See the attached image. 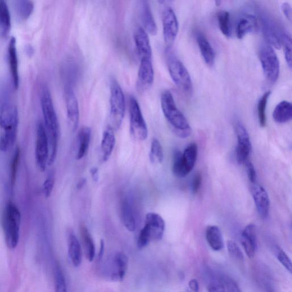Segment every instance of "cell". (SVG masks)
Instances as JSON below:
<instances>
[{"label": "cell", "mask_w": 292, "mask_h": 292, "mask_svg": "<svg viewBox=\"0 0 292 292\" xmlns=\"http://www.w3.org/2000/svg\"><path fill=\"white\" fill-rule=\"evenodd\" d=\"M246 171L247 172L248 179L252 184H256L257 180V172L252 162L248 161L245 163Z\"/></svg>", "instance_id": "47"}, {"label": "cell", "mask_w": 292, "mask_h": 292, "mask_svg": "<svg viewBox=\"0 0 292 292\" xmlns=\"http://www.w3.org/2000/svg\"><path fill=\"white\" fill-rule=\"evenodd\" d=\"M104 242L103 239H101V240H100V249L98 256V258L99 261H100V260L102 259L104 255Z\"/></svg>", "instance_id": "52"}, {"label": "cell", "mask_w": 292, "mask_h": 292, "mask_svg": "<svg viewBox=\"0 0 292 292\" xmlns=\"http://www.w3.org/2000/svg\"><path fill=\"white\" fill-rule=\"evenodd\" d=\"M202 182V176L200 173H196L192 182V191L194 194H196L199 191Z\"/></svg>", "instance_id": "48"}, {"label": "cell", "mask_w": 292, "mask_h": 292, "mask_svg": "<svg viewBox=\"0 0 292 292\" xmlns=\"http://www.w3.org/2000/svg\"><path fill=\"white\" fill-rule=\"evenodd\" d=\"M196 41L201 54L207 65L210 67L212 66L215 58L214 50L212 46L209 43L207 39L202 33L199 32L196 34Z\"/></svg>", "instance_id": "26"}, {"label": "cell", "mask_w": 292, "mask_h": 292, "mask_svg": "<svg viewBox=\"0 0 292 292\" xmlns=\"http://www.w3.org/2000/svg\"><path fill=\"white\" fill-rule=\"evenodd\" d=\"M162 2L164 1V0H162ZM170 1H172V0H170Z\"/></svg>", "instance_id": "55"}, {"label": "cell", "mask_w": 292, "mask_h": 292, "mask_svg": "<svg viewBox=\"0 0 292 292\" xmlns=\"http://www.w3.org/2000/svg\"><path fill=\"white\" fill-rule=\"evenodd\" d=\"M222 0H214V2L216 5V6H220L222 4Z\"/></svg>", "instance_id": "54"}, {"label": "cell", "mask_w": 292, "mask_h": 292, "mask_svg": "<svg viewBox=\"0 0 292 292\" xmlns=\"http://www.w3.org/2000/svg\"><path fill=\"white\" fill-rule=\"evenodd\" d=\"M235 132L237 139L235 158L239 164H245L248 161L252 150L250 137L245 127L240 122L236 123Z\"/></svg>", "instance_id": "10"}, {"label": "cell", "mask_w": 292, "mask_h": 292, "mask_svg": "<svg viewBox=\"0 0 292 292\" xmlns=\"http://www.w3.org/2000/svg\"><path fill=\"white\" fill-rule=\"evenodd\" d=\"M86 182V179H85H85H81L79 182V184H77V188L79 190H80L82 188H83V187L84 186V185H85Z\"/></svg>", "instance_id": "53"}, {"label": "cell", "mask_w": 292, "mask_h": 292, "mask_svg": "<svg viewBox=\"0 0 292 292\" xmlns=\"http://www.w3.org/2000/svg\"><path fill=\"white\" fill-rule=\"evenodd\" d=\"M8 61L12 80L13 88L17 90L19 88L20 79L18 73V62L15 38H11L8 45Z\"/></svg>", "instance_id": "19"}, {"label": "cell", "mask_w": 292, "mask_h": 292, "mask_svg": "<svg viewBox=\"0 0 292 292\" xmlns=\"http://www.w3.org/2000/svg\"><path fill=\"white\" fill-rule=\"evenodd\" d=\"M161 107L164 117L176 135L186 138L191 133V129L184 114L176 106L170 91H164L161 95Z\"/></svg>", "instance_id": "2"}, {"label": "cell", "mask_w": 292, "mask_h": 292, "mask_svg": "<svg viewBox=\"0 0 292 292\" xmlns=\"http://www.w3.org/2000/svg\"><path fill=\"white\" fill-rule=\"evenodd\" d=\"M182 153L179 150H175L173 153L172 172L177 177H184L182 176V163H181Z\"/></svg>", "instance_id": "42"}, {"label": "cell", "mask_w": 292, "mask_h": 292, "mask_svg": "<svg viewBox=\"0 0 292 292\" xmlns=\"http://www.w3.org/2000/svg\"><path fill=\"white\" fill-rule=\"evenodd\" d=\"M276 257L281 264L284 266L286 270L290 273H291V263L290 258L286 253L279 246H276L275 248Z\"/></svg>", "instance_id": "45"}, {"label": "cell", "mask_w": 292, "mask_h": 292, "mask_svg": "<svg viewBox=\"0 0 292 292\" xmlns=\"http://www.w3.org/2000/svg\"><path fill=\"white\" fill-rule=\"evenodd\" d=\"M258 21L262 26L263 33L267 43L277 49L282 47L284 33L272 18L264 12L259 13Z\"/></svg>", "instance_id": "8"}, {"label": "cell", "mask_w": 292, "mask_h": 292, "mask_svg": "<svg viewBox=\"0 0 292 292\" xmlns=\"http://www.w3.org/2000/svg\"><path fill=\"white\" fill-rule=\"evenodd\" d=\"M152 241V236L147 226L144 225L142 230H141L138 241H137V246L139 249H143L145 248Z\"/></svg>", "instance_id": "41"}, {"label": "cell", "mask_w": 292, "mask_h": 292, "mask_svg": "<svg viewBox=\"0 0 292 292\" xmlns=\"http://www.w3.org/2000/svg\"><path fill=\"white\" fill-rule=\"evenodd\" d=\"M90 172L91 177L93 178V180L95 182H97L99 180L98 168L96 167H93L90 169Z\"/></svg>", "instance_id": "51"}, {"label": "cell", "mask_w": 292, "mask_h": 292, "mask_svg": "<svg viewBox=\"0 0 292 292\" xmlns=\"http://www.w3.org/2000/svg\"><path fill=\"white\" fill-rule=\"evenodd\" d=\"M55 184L54 176L50 175L45 180L43 186V191L45 198L50 197L52 193Z\"/></svg>", "instance_id": "46"}, {"label": "cell", "mask_w": 292, "mask_h": 292, "mask_svg": "<svg viewBox=\"0 0 292 292\" xmlns=\"http://www.w3.org/2000/svg\"><path fill=\"white\" fill-rule=\"evenodd\" d=\"M162 24L164 41L168 47H171L179 31V23L174 11L167 8L162 14Z\"/></svg>", "instance_id": "11"}, {"label": "cell", "mask_w": 292, "mask_h": 292, "mask_svg": "<svg viewBox=\"0 0 292 292\" xmlns=\"http://www.w3.org/2000/svg\"><path fill=\"white\" fill-rule=\"evenodd\" d=\"M241 244L248 257L252 259L254 257L258 249L257 229L253 224L246 226L242 232Z\"/></svg>", "instance_id": "16"}, {"label": "cell", "mask_w": 292, "mask_h": 292, "mask_svg": "<svg viewBox=\"0 0 292 292\" xmlns=\"http://www.w3.org/2000/svg\"><path fill=\"white\" fill-rule=\"evenodd\" d=\"M145 225L149 228L152 241H159L163 238L166 224L159 214L150 212L146 214Z\"/></svg>", "instance_id": "17"}, {"label": "cell", "mask_w": 292, "mask_h": 292, "mask_svg": "<svg viewBox=\"0 0 292 292\" xmlns=\"http://www.w3.org/2000/svg\"><path fill=\"white\" fill-rule=\"evenodd\" d=\"M17 130L3 131L0 135V151L1 152H6L12 147L17 138Z\"/></svg>", "instance_id": "34"}, {"label": "cell", "mask_w": 292, "mask_h": 292, "mask_svg": "<svg viewBox=\"0 0 292 292\" xmlns=\"http://www.w3.org/2000/svg\"><path fill=\"white\" fill-rule=\"evenodd\" d=\"M271 91H268L265 93L260 99L258 106V113L259 124L263 127L266 126L267 122L266 109Z\"/></svg>", "instance_id": "37"}, {"label": "cell", "mask_w": 292, "mask_h": 292, "mask_svg": "<svg viewBox=\"0 0 292 292\" xmlns=\"http://www.w3.org/2000/svg\"><path fill=\"white\" fill-rule=\"evenodd\" d=\"M134 41L137 50L141 58H152V49L151 47L150 40L147 32L143 27H139L135 31Z\"/></svg>", "instance_id": "20"}, {"label": "cell", "mask_w": 292, "mask_h": 292, "mask_svg": "<svg viewBox=\"0 0 292 292\" xmlns=\"http://www.w3.org/2000/svg\"><path fill=\"white\" fill-rule=\"evenodd\" d=\"M55 288L57 292L67 291V285L65 276L60 266L57 265L54 269Z\"/></svg>", "instance_id": "39"}, {"label": "cell", "mask_w": 292, "mask_h": 292, "mask_svg": "<svg viewBox=\"0 0 292 292\" xmlns=\"http://www.w3.org/2000/svg\"><path fill=\"white\" fill-rule=\"evenodd\" d=\"M205 236L207 243L215 251H220L224 247L223 237L220 228L216 226H209L207 228Z\"/></svg>", "instance_id": "27"}, {"label": "cell", "mask_w": 292, "mask_h": 292, "mask_svg": "<svg viewBox=\"0 0 292 292\" xmlns=\"http://www.w3.org/2000/svg\"><path fill=\"white\" fill-rule=\"evenodd\" d=\"M166 54L168 71L172 81L184 92L191 93L193 84L188 70L173 53L171 47L167 48Z\"/></svg>", "instance_id": "5"}, {"label": "cell", "mask_w": 292, "mask_h": 292, "mask_svg": "<svg viewBox=\"0 0 292 292\" xmlns=\"http://www.w3.org/2000/svg\"><path fill=\"white\" fill-rule=\"evenodd\" d=\"M198 145L195 143H192L182 153L181 163L182 176L184 177L189 175L193 170L198 157Z\"/></svg>", "instance_id": "21"}, {"label": "cell", "mask_w": 292, "mask_h": 292, "mask_svg": "<svg viewBox=\"0 0 292 292\" xmlns=\"http://www.w3.org/2000/svg\"><path fill=\"white\" fill-rule=\"evenodd\" d=\"M80 232L86 257L89 262H93L95 255V246L93 237L85 226L81 227Z\"/></svg>", "instance_id": "31"}, {"label": "cell", "mask_w": 292, "mask_h": 292, "mask_svg": "<svg viewBox=\"0 0 292 292\" xmlns=\"http://www.w3.org/2000/svg\"><path fill=\"white\" fill-rule=\"evenodd\" d=\"M259 57L265 76L269 82L275 84L280 75L279 59L271 45L264 43L260 46Z\"/></svg>", "instance_id": "6"}, {"label": "cell", "mask_w": 292, "mask_h": 292, "mask_svg": "<svg viewBox=\"0 0 292 292\" xmlns=\"http://www.w3.org/2000/svg\"><path fill=\"white\" fill-rule=\"evenodd\" d=\"M41 104L44 116V125L49 140V155L48 166H52L57 157L59 125L51 93L47 86H44L41 91Z\"/></svg>", "instance_id": "1"}, {"label": "cell", "mask_w": 292, "mask_h": 292, "mask_svg": "<svg viewBox=\"0 0 292 292\" xmlns=\"http://www.w3.org/2000/svg\"><path fill=\"white\" fill-rule=\"evenodd\" d=\"M128 267H129V259L127 256L122 252H118L113 259V272L112 274V280L120 282L124 279Z\"/></svg>", "instance_id": "22"}, {"label": "cell", "mask_w": 292, "mask_h": 292, "mask_svg": "<svg viewBox=\"0 0 292 292\" xmlns=\"http://www.w3.org/2000/svg\"><path fill=\"white\" fill-rule=\"evenodd\" d=\"M149 158L150 162L153 164L161 163L163 161L164 154L162 146L156 138H154L152 141Z\"/></svg>", "instance_id": "36"}, {"label": "cell", "mask_w": 292, "mask_h": 292, "mask_svg": "<svg viewBox=\"0 0 292 292\" xmlns=\"http://www.w3.org/2000/svg\"><path fill=\"white\" fill-rule=\"evenodd\" d=\"M189 287L191 290L194 291H198L199 290V282L197 280L195 279H191L189 281Z\"/></svg>", "instance_id": "50"}, {"label": "cell", "mask_w": 292, "mask_h": 292, "mask_svg": "<svg viewBox=\"0 0 292 292\" xmlns=\"http://www.w3.org/2000/svg\"><path fill=\"white\" fill-rule=\"evenodd\" d=\"M11 28V18L7 0H0V29L3 38H7Z\"/></svg>", "instance_id": "30"}, {"label": "cell", "mask_w": 292, "mask_h": 292, "mask_svg": "<svg viewBox=\"0 0 292 292\" xmlns=\"http://www.w3.org/2000/svg\"><path fill=\"white\" fill-rule=\"evenodd\" d=\"M251 193L260 216L263 218H266L270 208V201L267 192L262 186L256 182L252 184L251 187Z\"/></svg>", "instance_id": "15"}, {"label": "cell", "mask_w": 292, "mask_h": 292, "mask_svg": "<svg viewBox=\"0 0 292 292\" xmlns=\"http://www.w3.org/2000/svg\"><path fill=\"white\" fill-rule=\"evenodd\" d=\"M65 99L68 121L71 130L75 132L79 127L80 109L75 91L70 86H67L65 89Z\"/></svg>", "instance_id": "13"}, {"label": "cell", "mask_w": 292, "mask_h": 292, "mask_svg": "<svg viewBox=\"0 0 292 292\" xmlns=\"http://www.w3.org/2000/svg\"><path fill=\"white\" fill-rule=\"evenodd\" d=\"M18 112L15 105L4 103L0 107V128L3 131L18 130Z\"/></svg>", "instance_id": "14"}, {"label": "cell", "mask_w": 292, "mask_h": 292, "mask_svg": "<svg viewBox=\"0 0 292 292\" xmlns=\"http://www.w3.org/2000/svg\"><path fill=\"white\" fill-rule=\"evenodd\" d=\"M227 245L228 252H229L233 258L240 260V261H243L244 258V254L235 241L233 240L228 241Z\"/></svg>", "instance_id": "44"}, {"label": "cell", "mask_w": 292, "mask_h": 292, "mask_svg": "<svg viewBox=\"0 0 292 292\" xmlns=\"http://www.w3.org/2000/svg\"><path fill=\"white\" fill-rule=\"evenodd\" d=\"M208 290L210 291H240L238 285L231 278L224 276L210 283Z\"/></svg>", "instance_id": "28"}, {"label": "cell", "mask_w": 292, "mask_h": 292, "mask_svg": "<svg viewBox=\"0 0 292 292\" xmlns=\"http://www.w3.org/2000/svg\"><path fill=\"white\" fill-rule=\"evenodd\" d=\"M110 119L111 127L114 130H118L122 125L125 114V98L120 84L112 79L110 84Z\"/></svg>", "instance_id": "4"}, {"label": "cell", "mask_w": 292, "mask_h": 292, "mask_svg": "<svg viewBox=\"0 0 292 292\" xmlns=\"http://www.w3.org/2000/svg\"><path fill=\"white\" fill-rule=\"evenodd\" d=\"M219 29L226 38L231 35V24L230 13L226 11L219 12L217 15Z\"/></svg>", "instance_id": "35"}, {"label": "cell", "mask_w": 292, "mask_h": 292, "mask_svg": "<svg viewBox=\"0 0 292 292\" xmlns=\"http://www.w3.org/2000/svg\"><path fill=\"white\" fill-rule=\"evenodd\" d=\"M91 137V130L89 127L84 126L81 128L78 134V150L77 159L81 160L84 158L90 147Z\"/></svg>", "instance_id": "25"}, {"label": "cell", "mask_w": 292, "mask_h": 292, "mask_svg": "<svg viewBox=\"0 0 292 292\" xmlns=\"http://www.w3.org/2000/svg\"><path fill=\"white\" fill-rule=\"evenodd\" d=\"M20 158V150L18 147L15 150V154H13L11 167V184L12 189L15 186L16 180L18 164H19Z\"/></svg>", "instance_id": "40"}, {"label": "cell", "mask_w": 292, "mask_h": 292, "mask_svg": "<svg viewBox=\"0 0 292 292\" xmlns=\"http://www.w3.org/2000/svg\"><path fill=\"white\" fill-rule=\"evenodd\" d=\"M21 215L19 209L13 203H8L5 209L3 226L8 247L15 249L19 241Z\"/></svg>", "instance_id": "3"}, {"label": "cell", "mask_w": 292, "mask_h": 292, "mask_svg": "<svg viewBox=\"0 0 292 292\" xmlns=\"http://www.w3.org/2000/svg\"><path fill=\"white\" fill-rule=\"evenodd\" d=\"M49 155V140L43 122H39L36 128L35 157L36 165L44 172L48 165Z\"/></svg>", "instance_id": "9"}, {"label": "cell", "mask_w": 292, "mask_h": 292, "mask_svg": "<svg viewBox=\"0 0 292 292\" xmlns=\"http://www.w3.org/2000/svg\"><path fill=\"white\" fill-rule=\"evenodd\" d=\"M154 81V71L152 58H141L137 79L136 88L140 92L149 89Z\"/></svg>", "instance_id": "12"}, {"label": "cell", "mask_w": 292, "mask_h": 292, "mask_svg": "<svg viewBox=\"0 0 292 292\" xmlns=\"http://www.w3.org/2000/svg\"><path fill=\"white\" fill-rule=\"evenodd\" d=\"M33 3L31 0H18L17 4V15L21 19L26 20L33 13Z\"/></svg>", "instance_id": "38"}, {"label": "cell", "mask_w": 292, "mask_h": 292, "mask_svg": "<svg viewBox=\"0 0 292 292\" xmlns=\"http://www.w3.org/2000/svg\"><path fill=\"white\" fill-rule=\"evenodd\" d=\"M273 120L278 123H285L292 118V105L290 102L282 101L278 103L273 113Z\"/></svg>", "instance_id": "29"}, {"label": "cell", "mask_w": 292, "mask_h": 292, "mask_svg": "<svg viewBox=\"0 0 292 292\" xmlns=\"http://www.w3.org/2000/svg\"><path fill=\"white\" fill-rule=\"evenodd\" d=\"M141 19L144 24V28L150 34L156 35L158 27L154 20L152 11L147 3H144L141 12Z\"/></svg>", "instance_id": "33"}, {"label": "cell", "mask_w": 292, "mask_h": 292, "mask_svg": "<svg viewBox=\"0 0 292 292\" xmlns=\"http://www.w3.org/2000/svg\"><path fill=\"white\" fill-rule=\"evenodd\" d=\"M281 11L284 14L287 20L291 22V7L290 5L287 3H283L281 5Z\"/></svg>", "instance_id": "49"}, {"label": "cell", "mask_w": 292, "mask_h": 292, "mask_svg": "<svg viewBox=\"0 0 292 292\" xmlns=\"http://www.w3.org/2000/svg\"><path fill=\"white\" fill-rule=\"evenodd\" d=\"M116 145V136L114 130L111 125H108L104 130L103 134L100 152L102 154L103 162L108 161L111 157Z\"/></svg>", "instance_id": "23"}, {"label": "cell", "mask_w": 292, "mask_h": 292, "mask_svg": "<svg viewBox=\"0 0 292 292\" xmlns=\"http://www.w3.org/2000/svg\"><path fill=\"white\" fill-rule=\"evenodd\" d=\"M259 21L254 15L246 14L242 16L237 23L236 35L237 39H243L249 33H255L259 30Z\"/></svg>", "instance_id": "18"}, {"label": "cell", "mask_w": 292, "mask_h": 292, "mask_svg": "<svg viewBox=\"0 0 292 292\" xmlns=\"http://www.w3.org/2000/svg\"><path fill=\"white\" fill-rule=\"evenodd\" d=\"M68 254L73 266L80 267L83 256L80 241L73 233H70L68 236Z\"/></svg>", "instance_id": "24"}, {"label": "cell", "mask_w": 292, "mask_h": 292, "mask_svg": "<svg viewBox=\"0 0 292 292\" xmlns=\"http://www.w3.org/2000/svg\"><path fill=\"white\" fill-rule=\"evenodd\" d=\"M129 112L130 132L133 138L138 141L147 139L148 129L141 109L136 98L130 97Z\"/></svg>", "instance_id": "7"}, {"label": "cell", "mask_w": 292, "mask_h": 292, "mask_svg": "<svg viewBox=\"0 0 292 292\" xmlns=\"http://www.w3.org/2000/svg\"><path fill=\"white\" fill-rule=\"evenodd\" d=\"M121 216L123 225L126 229L130 232H134L136 229L135 219L131 205L127 200L122 202Z\"/></svg>", "instance_id": "32"}, {"label": "cell", "mask_w": 292, "mask_h": 292, "mask_svg": "<svg viewBox=\"0 0 292 292\" xmlns=\"http://www.w3.org/2000/svg\"><path fill=\"white\" fill-rule=\"evenodd\" d=\"M284 47L285 58L287 66L291 68V39L290 35L284 33L282 47Z\"/></svg>", "instance_id": "43"}]
</instances>
